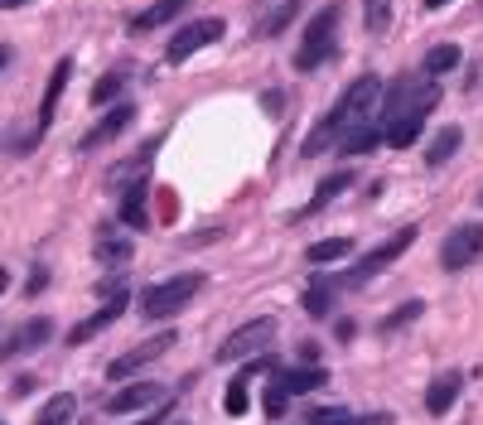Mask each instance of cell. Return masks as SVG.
Instances as JSON below:
<instances>
[{"instance_id":"14","label":"cell","mask_w":483,"mask_h":425,"mask_svg":"<svg viewBox=\"0 0 483 425\" xmlns=\"http://www.w3.org/2000/svg\"><path fill=\"white\" fill-rule=\"evenodd\" d=\"M459 392H464V373H440L431 387H425V411H431V416H445V411L459 401Z\"/></svg>"},{"instance_id":"32","label":"cell","mask_w":483,"mask_h":425,"mask_svg":"<svg viewBox=\"0 0 483 425\" xmlns=\"http://www.w3.org/2000/svg\"><path fill=\"white\" fill-rule=\"evenodd\" d=\"M387 15H392V10H387V0H367V30H373V34L387 30Z\"/></svg>"},{"instance_id":"12","label":"cell","mask_w":483,"mask_h":425,"mask_svg":"<svg viewBox=\"0 0 483 425\" xmlns=\"http://www.w3.org/2000/svg\"><path fill=\"white\" fill-rule=\"evenodd\" d=\"M68 78H73V59H59L49 73V88H44V102H39V131H49L53 117H59V97L68 88Z\"/></svg>"},{"instance_id":"23","label":"cell","mask_w":483,"mask_h":425,"mask_svg":"<svg viewBox=\"0 0 483 425\" xmlns=\"http://www.w3.org/2000/svg\"><path fill=\"white\" fill-rule=\"evenodd\" d=\"M121 92H126V68H111V73L97 78V88H92V107H111Z\"/></svg>"},{"instance_id":"17","label":"cell","mask_w":483,"mask_h":425,"mask_svg":"<svg viewBox=\"0 0 483 425\" xmlns=\"http://www.w3.org/2000/svg\"><path fill=\"white\" fill-rule=\"evenodd\" d=\"M146 194H150V179L140 175V179H131L126 184V198H121V222L126 228H150V212H146Z\"/></svg>"},{"instance_id":"27","label":"cell","mask_w":483,"mask_h":425,"mask_svg":"<svg viewBox=\"0 0 483 425\" xmlns=\"http://www.w3.org/2000/svg\"><path fill=\"white\" fill-rule=\"evenodd\" d=\"M300 10H305V0H286V5H276L271 15H266V20L257 24V34H266V39L280 34V30H286V24H290L295 15H300Z\"/></svg>"},{"instance_id":"15","label":"cell","mask_w":483,"mask_h":425,"mask_svg":"<svg viewBox=\"0 0 483 425\" xmlns=\"http://www.w3.org/2000/svg\"><path fill=\"white\" fill-rule=\"evenodd\" d=\"M121 315H126V295H121V300H102V309H97L92 319H82L78 329H68V344H73V348L88 344V338H97V334L107 329V324H117Z\"/></svg>"},{"instance_id":"1","label":"cell","mask_w":483,"mask_h":425,"mask_svg":"<svg viewBox=\"0 0 483 425\" xmlns=\"http://www.w3.org/2000/svg\"><path fill=\"white\" fill-rule=\"evenodd\" d=\"M440 102V88L435 78H402L387 97V111H382V146L392 150H411L416 140L425 136V117H431V107Z\"/></svg>"},{"instance_id":"19","label":"cell","mask_w":483,"mask_h":425,"mask_svg":"<svg viewBox=\"0 0 483 425\" xmlns=\"http://www.w3.org/2000/svg\"><path fill=\"white\" fill-rule=\"evenodd\" d=\"M276 387H286L290 396H300V392H315V387H324L329 382V373L324 367H276Z\"/></svg>"},{"instance_id":"40","label":"cell","mask_w":483,"mask_h":425,"mask_svg":"<svg viewBox=\"0 0 483 425\" xmlns=\"http://www.w3.org/2000/svg\"><path fill=\"white\" fill-rule=\"evenodd\" d=\"M0 425H5V420H0Z\"/></svg>"},{"instance_id":"6","label":"cell","mask_w":483,"mask_h":425,"mask_svg":"<svg viewBox=\"0 0 483 425\" xmlns=\"http://www.w3.org/2000/svg\"><path fill=\"white\" fill-rule=\"evenodd\" d=\"M416 247V228H402L396 237H387L382 247H373L367 257H358L348 266V276H344V286H363V280H373L377 271H387V266L396 261V257H406V251Z\"/></svg>"},{"instance_id":"18","label":"cell","mask_w":483,"mask_h":425,"mask_svg":"<svg viewBox=\"0 0 483 425\" xmlns=\"http://www.w3.org/2000/svg\"><path fill=\"white\" fill-rule=\"evenodd\" d=\"M189 5H194V0H155V5H146V10L131 20V30H136V34H150V30H160V24L179 20Z\"/></svg>"},{"instance_id":"8","label":"cell","mask_w":483,"mask_h":425,"mask_svg":"<svg viewBox=\"0 0 483 425\" xmlns=\"http://www.w3.org/2000/svg\"><path fill=\"white\" fill-rule=\"evenodd\" d=\"M175 338H179L175 329H165V334L146 338V344H136L131 353H121V358H111V363H107V377H111V382H126V377H136V373H140V367H146V363L165 358V353L175 348Z\"/></svg>"},{"instance_id":"39","label":"cell","mask_w":483,"mask_h":425,"mask_svg":"<svg viewBox=\"0 0 483 425\" xmlns=\"http://www.w3.org/2000/svg\"><path fill=\"white\" fill-rule=\"evenodd\" d=\"M5 290H10V271L0 266V295H5Z\"/></svg>"},{"instance_id":"11","label":"cell","mask_w":483,"mask_h":425,"mask_svg":"<svg viewBox=\"0 0 483 425\" xmlns=\"http://www.w3.org/2000/svg\"><path fill=\"white\" fill-rule=\"evenodd\" d=\"M348 189H353V175H348V169H338V175H324V179H319V189L309 194V203H305L300 212H290V222L315 218V212H324V208H329L338 194H348Z\"/></svg>"},{"instance_id":"38","label":"cell","mask_w":483,"mask_h":425,"mask_svg":"<svg viewBox=\"0 0 483 425\" xmlns=\"http://www.w3.org/2000/svg\"><path fill=\"white\" fill-rule=\"evenodd\" d=\"M10 59H15V53H10V44H0V68H5Z\"/></svg>"},{"instance_id":"37","label":"cell","mask_w":483,"mask_h":425,"mask_svg":"<svg viewBox=\"0 0 483 425\" xmlns=\"http://www.w3.org/2000/svg\"><path fill=\"white\" fill-rule=\"evenodd\" d=\"M421 5H425V10H445L450 0H421Z\"/></svg>"},{"instance_id":"25","label":"cell","mask_w":483,"mask_h":425,"mask_svg":"<svg viewBox=\"0 0 483 425\" xmlns=\"http://www.w3.org/2000/svg\"><path fill=\"white\" fill-rule=\"evenodd\" d=\"M348 251H353V242H348V237H324V242H315V247L305 251V257L315 261V266H329V261H344Z\"/></svg>"},{"instance_id":"24","label":"cell","mask_w":483,"mask_h":425,"mask_svg":"<svg viewBox=\"0 0 483 425\" xmlns=\"http://www.w3.org/2000/svg\"><path fill=\"white\" fill-rule=\"evenodd\" d=\"M459 44H435L431 53H425V73L431 78H440V73H454V68H459Z\"/></svg>"},{"instance_id":"28","label":"cell","mask_w":483,"mask_h":425,"mask_svg":"<svg viewBox=\"0 0 483 425\" xmlns=\"http://www.w3.org/2000/svg\"><path fill=\"white\" fill-rule=\"evenodd\" d=\"M421 315H425V305H421V300H406V305H396L392 315H387V319L377 324V329H382V334H402L406 324H416Z\"/></svg>"},{"instance_id":"13","label":"cell","mask_w":483,"mask_h":425,"mask_svg":"<svg viewBox=\"0 0 483 425\" xmlns=\"http://www.w3.org/2000/svg\"><path fill=\"white\" fill-rule=\"evenodd\" d=\"M131 121H136V107H131V102L111 107L107 117L97 121L88 136H82V150H92V146H107V140H117V136H121V131H126V126H131Z\"/></svg>"},{"instance_id":"21","label":"cell","mask_w":483,"mask_h":425,"mask_svg":"<svg viewBox=\"0 0 483 425\" xmlns=\"http://www.w3.org/2000/svg\"><path fill=\"white\" fill-rule=\"evenodd\" d=\"M334 290H338V280H324V276H315L309 286L300 290V305H305V315L309 319H324L334 309Z\"/></svg>"},{"instance_id":"34","label":"cell","mask_w":483,"mask_h":425,"mask_svg":"<svg viewBox=\"0 0 483 425\" xmlns=\"http://www.w3.org/2000/svg\"><path fill=\"white\" fill-rule=\"evenodd\" d=\"M44 286H49V271H44V266H34V271H30V286H24V295H39Z\"/></svg>"},{"instance_id":"7","label":"cell","mask_w":483,"mask_h":425,"mask_svg":"<svg viewBox=\"0 0 483 425\" xmlns=\"http://www.w3.org/2000/svg\"><path fill=\"white\" fill-rule=\"evenodd\" d=\"M223 34H227V24H223L218 15H208V20H189L184 30H175V39H169V49H165V59H169V63H184V59H194L198 49L218 44Z\"/></svg>"},{"instance_id":"31","label":"cell","mask_w":483,"mask_h":425,"mask_svg":"<svg viewBox=\"0 0 483 425\" xmlns=\"http://www.w3.org/2000/svg\"><path fill=\"white\" fill-rule=\"evenodd\" d=\"M305 420L309 425H344L348 420V406H309Z\"/></svg>"},{"instance_id":"9","label":"cell","mask_w":483,"mask_h":425,"mask_svg":"<svg viewBox=\"0 0 483 425\" xmlns=\"http://www.w3.org/2000/svg\"><path fill=\"white\" fill-rule=\"evenodd\" d=\"M478 251H483V228L478 222H459V228L445 237V247H440V266H445V271H464V266L478 261Z\"/></svg>"},{"instance_id":"26","label":"cell","mask_w":483,"mask_h":425,"mask_svg":"<svg viewBox=\"0 0 483 425\" xmlns=\"http://www.w3.org/2000/svg\"><path fill=\"white\" fill-rule=\"evenodd\" d=\"M73 396H68V392H59V396H49V401H44V411H39V420L34 425H68V420H73Z\"/></svg>"},{"instance_id":"16","label":"cell","mask_w":483,"mask_h":425,"mask_svg":"<svg viewBox=\"0 0 483 425\" xmlns=\"http://www.w3.org/2000/svg\"><path fill=\"white\" fill-rule=\"evenodd\" d=\"M49 334H53V324H49V319H30V324H20V334H10L5 344H0V358H15V353L44 348V344H49Z\"/></svg>"},{"instance_id":"2","label":"cell","mask_w":483,"mask_h":425,"mask_svg":"<svg viewBox=\"0 0 483 425\" xmlns=\"http://www.w3.org/2000/svg\"><path fill=\"white\" fill-rule=\"evenodd\" d=\"M377 97H382V78H377V73L353 78V82H348V92L338 97V107H334L319 126H315V131H309V140L300 146V155H305V160H315L319 150L338 146V136H348L353 126H363V117L377 107Z\"/></svg>"},{"instance_id":"5","label":"cell","mask_w":483,"mask_h":425,"mask_svg":"<svg viewBox=\"0 0 483 425\" xmlns=\"http://www.w3.org/2000/svg\"><path fill=\"white\" fill-rule=\"evenodd\" d=\"M276 344V319H251V324H242L237 334H227L223 338V348H218V363H247V358H261L266 348Z\"/></svg>"},{"instance_id":"29","label":"cell","mask_w":483,"mask_h":425,"mask_svg":"<svg viewBox=\"0 0 483 425\" xmlns=\"http://www.w3.org/2000/svg\"><path fill=\"white\" fill-rule=\"evenodd\" d=\"M97 261L102 266H126L131 261V242H111V237H102V242H97Z\"/></svg>"},{"instance_id":"33","label":"cell","mask_w":483,"mask_h":425,"mask_svg":"<svg viewBox=\"0 0 483 425\" xmlns=\"http://www.w3.org/2000/svg\"><path fill=\"white\" fill-rule=\"evenodd\" d=\"M344 425H392L387 411H367V416H348Z\"/></svg>"},{"instance_id":"3","label":"cell","mask_w":483,"mask_h":425,"mask_svg":"<svg viewBox=\"0 0 483 425\" xmlns=\"http://www.w3.org/2000/svg\"><path fill=\"white\" fill-rule=\"evenodd\" d=\"M204 286H208V276H198V271L169 276V280H160V286H150L146 295H140V315L146 319H175L179 309H189L198 300Z\"/></svg>"},{"instance_id":"30","label":"cell","mask_w":483,"mask_h":425,"mask_svg":"<svg viewBox=\"0 0 483 425\" xmlns=\"http://www.w3.org/2000/svg\"><path fill=\"white\" fill-rule=\"evenodd\" d=\"M261 411H266V416H271V420H280V416H286V411H290V392H286V387H276V382H271V387H266V401H261Z\"/></svg>"},{"instance_id":"20","label":"cell","mask_w":483,"mask_h":425,"mask_svg":"<svg viewBox=\"0 0 483 425\" xmlns=\"http://www.w3.org/2000/svg\"><path fill=\"white\" fill-rule=\"evenodd\" d=\"M459 146H464V131H459V126H440V131H435V140H431V146H425V165H431V169L450 165L454 155H459Z\"/></svg>"},{"instance_id":"22","label":"cell","mask_w":483,"mask_h":425,"mask_svg":"<svg viewBox=\"0 0 483 425\" xmlns=\"http://www.w3.org/2000/svg\"><path fill=\"white\" fill-rule=\"evenodd\" d=\"M382 146V126H353V131L344 136V140H338V150H344V155H367V150H377Z\"/></svg>"},{"instance_id":"10","label":"cell","mask_w":483,"mask_h":425,"mask_svg":"<svg viewBox=\"0 0 483 425\" xmlns=\"http://www.w3.org/2000/svg\"><path fill=\"white\" fill-rule=\"evenodd\" d=\"M165 401H169L165 382H131V387H121V392L107 401V416H136V411L165 406Z\"/></svg>"},{"instance_id":"4","label":"cell","mask_w":483,"mask_h":425,"mask_svg":"<svg viewBox=\"0 0 483 425\" xmlns=\"http://www.w3.org/2000/svg\"><path fill=\"white\" fill-rule=\"evenodd\" d=\"M338 15H344L338 5H324L319 15L309 20L305 44L295 49V68H300V73H315V68H324L338 53Z\"/></svg>"},{"instance_id":"36","label":"cell","mask_w":483,"mask_h":425,"mask_svg":"<svg viewBox=\"0 0 483 425\" xmlns=\"http://www.w3.org/2000/svg\"><path fill=\"white\" fill-rule=\"evenodd\" d=\"M20 5H30V0H0V10H20Z\"/></svg>"},{"instance_id":"35","label":"cell","mask_w":483,"mask_h":425,"mask_svg":"<svg viewBox=\"0 0 483 425\" xmlns=\"http://www.w3.org/2000/svg\"><path fill=\"white\" fill-rule=\"evenodd\" d=\"M165 416H169V406H155L150 416H140V420H131V425H165Z\"/></svg>"}]
</instances>
